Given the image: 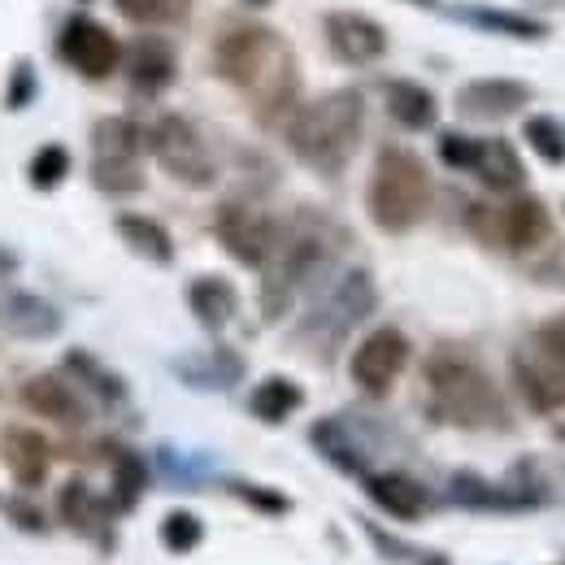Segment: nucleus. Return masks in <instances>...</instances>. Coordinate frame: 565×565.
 Listing matches in <instances>:
<instances>
[{"label": "nucleus", "mask_w": 565, "mask_h": 565, "mask_svg": "<svg viewBox=\"0 0 565 565\" xmlns=\"http://www.w3.org/2000/svg\"><path fill=\"white\" fill-rule=\"evenodd\" d=\"M470 231L483 239V244H495V248H513V253H526V248H540L548 235H553V217H548V205L540 196H513L504 205H470L466 213Z\"/></svg>", "instance_id": "obj_8"}, {"label": "nucleus", "mask_w": 565, "mask_h": 565, "mask_svg": "<svg viewBox=\"0 0 565 565\" xmlns=\"http://www.w3.org/2000/svg\"><path fill=\"white\" fill-rule=\"evenodd\" d=\"M188 305H192V313H196V322H201L205 331H222V327L235 318L239 296H235V287L226 279L201 275V279L188 282Z\"/></svg>", "instance_id": "obj_26"}, {"label": "nucleus", "mask_w": 565, "mask_h": 565, "mask_svg": "<svg viewBox=\"0 0 565 565\" xmlns=\"http://www.w3.org/2000/svg\"><path fill=\"white\" fill-rule=\"evenodd\" d=\"M92 183L109 196H131L143 188L140 161H92Z\"/></svg>", "instance_id": "obj_36"}, {"label": "nucleus", "mask_w": 565, "mask_h": 565, "mask_svg": "<svg viewBox=\"0 0 565 565\" xmlns=\"http://www.w3.org/2000/svg\"><path fill=\"white\" fill-rule=\"evenodd\" d=\"M383 105H387L392 122H401L405 131H430L435 118H439L435 92L414 83V78H387L383 83Z\"/></svg>", "instance_id": "obj_21"}, {"label": "nucleus", "mask_w": 565, "mask_h": 565, "mask_svg": "<svg viewBox=\"0 0 565 565\" xmlns=\"http://www.w3.org/2000/svg\"><path fill=\"white\" fill-rule=\"evenodd\" d=\"M18 396H22V405H26L31 414H40V418H49V423L71 426V430L87 423L83 396L74 392V383L62 379V374H31Z\"/></svg>", "instance_id": "obj_17"}, {"label": "nucleus", "mask_w": 565, "mask_h": 565, "mask_svg": "<svg viewBox=\"0 0 565 565\" xmlns=\"http://www.w3.org/2000/svg\"><path fill=\"white\" fill-rule=\"evenodd\" d=\"M213 74L231 87H239L257 114V122L275 127L296 114L300 96V74L296 53L275 26L262 22H235L217 31L213 40Z\"/></svg>", "instance_id": "obj_1"}, {"label": "nucleus", "mask_w": 565, "mask_h": 565, "mask_svg": "<svg viewBox=\"0 0 565 565\" xmlns=\"http://www.w3.org/2000/svg\"><path fill=\"white\" fill-rule=\"evenodd\" d=\"M365 210L374 217V226L387 235L414 231L430 210V174H426L423 157L401 143H383L374 157L370 188H365Z\"/></svg>", "instance_id": "obj_5"}, {"label": "nucleus", "mask_w": 565, "mask_h": 565, "mask_svg": "<svg viewBox=\"0 0 565 565\" xmlns=\"http://www.w3.org/2000/svg\"><path fill=\"white\" fill-rule=\"evenodd\" d=\"M409 4H418V9H435L439 0H409Z\"/></svg>", "instance_id": "obj_43"}, {"label": "nucleus", "mask_w": 565, "mask_h": 565, "mask_svg": "<svg viewBox=\"0 0 565 565\" xmlns=\"http://www.w3.org/2000/svg\"><path fill=\"white\" fill-rule=\"evenodd\" d=\"M66 374L74 383H83V392H92L100 405H122L127 401V383L118 370H109L100 356L83 353V349H71L66 353Z\"/></svg>", "instance_id": "obj_28"}, {"label": "nucleus", "mask_w": 565, "mask_h": 565, "mask_svg": "<svg viewBox=\"0 0 565 565\" xmlns=\"http://www.w3.org/2000/svg\"><path fill=\"white\" fill-rule=\"evenodd\" d=\"M448 500L461 509H526L531 500L518 492L513 483H492L475 470H457L448 483Z\"/></svg>", "instance_id": "obj_25"}, {"label": "nucleus", "mask_w": 565, "mask_h": 565, "mask_svg": "<svg viewBox=\"0 0 565 565\" xmlns=\"http://www.w3.org/2000/svg\"><path fill=\"white\" fill-rule=\"evenodd\" d=\"M114 231L127 239L131 253H140L143 262H152V266H170L174 262V239H170V231L161 222H152L143 213H118Z\"/></svg>", "instance_id": "obj_27"}, {"label": "nucleus", "mask_w": 565, "mask_h": 565, "mask_svg": "<svg viewBox=\"0 0 565 565\" xmlns=\"http://www.w3.org/2000/svg\"><path fill=\"white\" fill-rule=\"evenodd\" d=\"M57 57H62L74 74H83V78H92V83H105L109 74L122 66V44H118V35H114L105 22H96V18H87V13H74V18L62 22Z\"/></svg>", "instance_id": "obj_10"}, {"label": "nucleus", "mask_w": 565, "mask_h": 565, "mask_svg": "<svg viewBox=\"0 0 565 565\" xmlns=\"http://www.w3.org/2000/svg\"><path fill=\"white\" fill-rule=\"evenodd\" d=\"M205 540V526H201V518L196 513H188V509H174V513H166V522H161V544L170 548V553H192L196 544Z\"/></svg>", "instance_id": "obj_37"}, {"label": "nucleus", "mask_w": 565, "mask_h": 565, "mask_svg": "<svg viewBox=\"0 0 565 565\" xmlns=\"http://www.w3.org/2000/svg\"><path fill=\"white\" fill-rule=\"evenodd\" d=\"M305 405V392L291 383V379H282V374H270V379H262L257 387H253V396H248V409H253V418L266 426H282L296 409Z\"/></svg>", "instance_id": "obj_30"}, {"label": "nucleus", "mask_w": 565, "mask_h": 565, "mask_svg": "<svg viewBox=\"0 0 565 565\" xmlns=\"http://www.w3.org/2000/svg\"><path fill=\"white\" fill-rule=\"evenodd\" d=\"M143 136H148V152L174 183L196 188V192L217 183V161H213L210 143L201 140V131L183 114H161Z\"/></svg>", "instance_id": "obj_7"}, {"label": "nucleus", "mask_w": 565, "mask_h": 565, "mask_svg": "<svg viewBox=\"0 0 565 565\" xmlns=\"http://www.w3.org/2000/svg\"><path fill=\"white\" fill-rule=\"evenodd\" d=\"M231 492L239 495V500H248L253 509H262V513H287V509H291L287 495L266 492V488H257V483H231Z\"/></svg>", "instance_id": "obj_40"}, {"label": "nucleus", "mask_w": 565, "mask_h": 565, "mask_svg": "<svg viewBox=\"0 0 565 565\" xmlns=\"http://www.w3.org/2000/svg\"><path fill=\"white\" fill-rule=\"evenodd\" d=\"M114 9L136 26H174L188 18L192 0H114Z\"/></svg>", "instance_id": "obj_33"}, {"label": "nucleus", "mask_w": 565, "mask_h": 565, "mask_svg": "<svg viewBox=\"0 0 565 565\" xmlns=\"http://www.w3.org/2000/svg\"><path fill=\"white\" fill-rule=\"evenodd\" d=\"M244 4H253V9H266V4H275V0H244Z\"/></svg>", "instance_id": "obj_44"}, {"label": "nucleus", "mask_w": 565, "mask_h": 565, "mask_svg": "<svg viewBox=\"0 0 565 565\" xmlns=\"http://www.w3.org/2000/svg\"><path fill=\"white\" fill-rule=\"evenodd\" d=\"M475 148H479L475 136H461V131H444V136H439V157H444V166H452V170H470V166H475Z\"/></svg>", "instance_id": "obj_39"}, {"label": "nucleus", "mask_w": 565, "mask_h": 565, "mask_svg": "<svg viewBox=\"0 0 565 565\" xmlns=\"http://www.w3.org/2000/svg\"><path fill=\"white\" fill-rule=\"evenodd\" d=\"M26 174H31V188H35V192H53V188H62V179L71 174V152H66L62 143H44V148H35Z\"/></svg>", "instance_id": "obj_35"}, {"label": "nucleus", "mask_w": 565, "mask_h": 565, "mask_svg": "<svg viewBox=\"0 0 565 565\" xmlns=\"http://www.w3.org/2000/svg\"><path fill=\"white\" fill-rule=\"evenodd\" d=\"M66 327L62 309L35 291H0V331L13 340H53Z\"/></svg>", "instance_id": "obj_16"}, {"label": "nucleus", "mask_w": 565, "mask_h": 565, "mask_svg": "<svg viewBox=\"0 0 565 565\" xmlns=\"http://www.w3.org/2000/svg\"><path fill=\"white\" fill-rule=\"evenodd\" d=\"M0 461L13 475V483H22V488H40L53 470L49 439L31 426H4L0 430Z\"/></svg>", "instance_id": "obj_18"}, {"label": "nucleus", "mask_w": 565, "mask_h": 565, "mask_svg": "<svg viewBox=\"0 0 565 565\" xmlns=\"http://www.w3.org/2000/svg\"><path fill=\"white\" fill-rule=\"evenodd\" d=\"M13 270H18V253H9V248L0 244V279H4V275H13Z\"/></svg>", "instance_id": "obj_42"}, {"label": "nucleus", "mask_w": 565, "mask_h": 565, "mask_svg": "<svg viewBox=\"0 0 565 565\" xmlns=\"http://www.w3.org/2000/svg\"><path fill=\"white\" fill-rule=\"evenodd\" d=\"M322 35H327L331 57L344 66H374L387 53L383 22H374L370 13H356V9H331L322 18Z\"/></svg>", "instance_id": "obj_12"}, {"label": "nucleus", "mask_w": 565, "mask_h": 565, "mask_svg": "<svg viewBox=\"0 0 565 565\" xmlns=\"http://www.w3.org/2000/svg\"><path fill=\"white\" fill-rule=\"evenodd\" d=\"M148 136L131 118H100L92 127V161H140Z\"/></svg>", "instance_id": "obj_29"}, {"label": "nucleus", "mask_w": 565, "mask_h": 565, "mask_svg": "<svg viewBox=\"0 0 565 565\" xmlns=\"http://www.w3.org/2000/svg\"><path fill=\"white\" fill-rule=\"evenodd\" d=\"M470 174H479V183L488 188V192H518L522 188V179H526V166H522V157H518V148L509 140H500V136H488V140H479L475 148V166H470Z\"/></svg>", "instance_id": "obj_22"}, {"label": "nucleus", "mask_w": 565, "mask_h": 565, "mask_svg": "<svg viewBox=\"0 0 565 565\" xmlns=\"http://www.w3.org/2000/svg\"><path fill=\"white\" fill-rule=\"evenodd\" d=\"M309 439H313V448H318L335 470H344V475H370V452H365V444L356 439L353 426L344 423V418H322V423H313Z\"/></svg>", "instance_id": "obj_24"}, {"label": "nucleus", "mask_w": 565, "mask_h": 565, "mask_svg": "<svg viewBox=\"0 0 565 565\" xmlns=\"http://www.w3.org/2000/svg\"><path fill=\"white\" fill-rule=\"evenodd\" d=\"M452 18L466 26H479L488 35H504V40H548V22H540L531 13L495 9V4H457Z\"/></svg>", "instance_id": "obj_23"}, {"label": "nucleus", "mask_w": 565, "mask_h": 565, "mask_svg": "<svg viewBox=\"0 0 565 565\" xmlns=\"http://www.w3.org/2000/svg\"><path fill=\"white\" fill-rule=\"evenodd\" d=\"M122 71L140 96H161L179 78V57L166 35H136L131 49H122Z\"/></svg>", "instance_id": "obj_15"}, {"label": "nucleus", "mask_w": 565, "mask_h": 565, "mask_svg": "<svg viewBox=\"0 0 565 565\" xmlns=\"http://www.w3.org/2000/svg\"><path fill=\"white\" fill-rule=\"evenodd\" d=\"M531 96H535V87L522 83V78H470V83L457 87L452 105L470 122H504L518 109H526Z\"/></svg>", "instance_id": "obj_14"}, {"label": "nucleus", "mask_w": 565, "mask_h": 565, "mask_svg": "<svg viewBox=\"0 0 565 565\" xmlns=\"http://www.w3.org/2000/svg\"><path fill=\"white\" fill-rule=\"evenodd\" d=\"M35 92H40V78H35V66H31L26 57H18V62L9 66V83H4V109H9V114L26 109V105L35 100Z\"/></svg>", "instance_id": "obj_38"}, {"label": "nucleus", "mask_w": 565, "mask_h": 565, "mask_svg": "<svg viewBox=\"0 0 565 565\" xmlns=\"http://www.w3.org/2000/svg\"><path fill=\"white\" fill-rule=\"evenodd\" d=\"M374 305H379V287H374V275H370V270H349V275H340L335 287L300 318L296 344H305L318 361H331L335 349L374 313Z\"/></svg>", "instance_id": "obj_6"}, {"label": "nucleus", "mask_w": 565, "mask_h": 565, "mask_svg": "<svg viewBox=\"0 0 565 565\" xmlns=\"http://www.w3.org/2000/svg\"><path fill=\"white\" fill-rule=\"evenodd\" d=\"M361 131H365V96L356 87H335L309 105H296V114L282 127L291 157L318 170L322 179H335L353 161Z\"/></svg>", "instance_id": "obj_2"}, {"label": "nucleus", "mask_w": 565, "mask_h": 565, "mask_svg": "<svg viewBox=\"0 0 565 565\" xmlns=\"http://www.w3.org/2000/svg\"><path fill=\"white\" fill-rule=\"evenodd\" d=\"M562 565H565V562H562Z\"/></svg>", "instance_id": "obj_45"}, {"label": "nucleus", "mask_w": 565, "mask_h": 565, "mask_svg": "<svg viewBox=\"0 0 565 565\" xmlns=\"http://www.w3.org/2000/svg\"><path fill=\"white\" fill-rule=\"evenodd\" d=\"M365 492H370V500H374L383 513H392V518H401V522H418L426 509H430V492H426L423 483L409 479V475H396V470L365 475Z\"/></svg>", "instance_id": "obj_20"}, {"label": "nucleus", "mask_w": 565, "mask_h": 565, "mask_svg": "<svg viewBox=\"0 0 565 565\" xmlns=\"http://www.w3.org/2000/svg\"><path fill=\"white\" fill-rule=\"evenodd\" d=\"M57 509H62V518L71 522L74 531H83V535H96V531L105 526V518H109V504L92 492L83 479H71V483L62 488Z\"/></svg>", "instance_id": "obj_31"}, {"label": "nucleus", "mask_w": 565, "mask_h": 565, "mask_svg": "<svg viewBox=\"0 0 565 565\" xmlns=\"http://www.w3.org/2000/svg\"><path fill=\"white\" fill-rule=\"evenodd\" d=\"M426 405L439 423L461 426V430H504L509 409L504 396L492 383V374L461 349H435L423 365Z\"/></svg>", "instance_id": "obj_3"}, {"label": "nucleus", "mask_w": 565, "mask_h": 565, "mask_svg": "<svg viewBox=\"0 0 565 565\" xmlns=\"http://www.w3.org/2000/svg\"><path fill=\"white\" fill-rule=\"evenodd\" d=\"M335 248H344V244H340V231L327 217L296 213L291 222H282L279 244H275L270 262L262 266V291H257L262 318L279 322L282 313L291 309V300L300 296V287L313 282L322 270H331Z\"/></svg>", "instance_id": "obj_4"}, {"label": "nucleus", "mask_w": 565, "mask_h": 565, "mask_svg": "<svg viewBox=\"0 0 565 565\" xmlns=\"http://www.w3.org/2000/svg\"><path fill=\"white\" fill-rule=\"evenodd\" d=\"M279 231H282V222H275L270 213L248 205V201H226V205H217V213H213V235H217V244H222L239 266H248V270H262V266L270 262V253H275V244H279Z\"/></svg>", "instance_id": "obj_9"}, {"label": "nucleus", "mask_w": 565, "mask_h": 565, "mask_svg": "<svg viewBox=\"0 0 565 565\" xmlns=\"http://www.w3.org/2000/svg\"><path fill=\"white\" fill-rule=\"evenodd\" d=\"M509 374H513V387L526 401V409H535V414L565 409V365L553 361L540 344L518 349L509 356Z\"/></svg>", "instance_id": "obj_13"}, {"label": "nucleus", "mask_w": 565, "mask_h": 565, "mask_svg": "<svg viewBox=\"0 0 565 565\" xmlns=\"http://www.w3.org/2000/svg\"><path fill=\"white\" fill-rule=\"evenodd\" d=\"M535 344L553 356V361H562V365H565V313H562V318H548V322L540 327Z\"/></svg>", "instance_id": "obj_41"}, {"label": "nucleus", "mask_w": 565, "mask_h": 565, "mask_svg": "<svg viewBox=\"0 0 565 565\" xmlns=\"http://www.w3.org/2000/svg\"><path fill=\"white\" fill-rule=\"evenodd\" d=\"M148 488V466L131 448H118L114 457V509H136Z\"/></svg>", "instance_id": "obj_32"}, {"label": "nucleus", "mask_w": 565, "mask_h": 565, "mask_svg": "<svg viewBox=\"0 0 565 565\" xmlns=\"http://www.w3.org/2000/svg\"><path fill=\"white\" fill-rule=\"evenodd\" d=\"M522 140L531 143V152H535L540 161H548V166H562L565 161V127L553 118V114H535V118H526Z\"/></svg>", "instance_id": "obj_34"}, {"label": "nucleus", "mask_w": 565, "mask_h": 565, "mask_svg": "<svg viewBox=\"0 0 565 565\" xmlns=\"http://www.w3.org/2000/svg\"><path fill=\"white\" fill-rule=\"evenodd\" d=\"M409 365V340L401 327H374L353 349L349 374L365 396H387Z\"/></svg>", "instance_id": "obj_11"}, {"label": "nucleus", "mask_w": 565, "mask_h": 565, "mask_svg": "<svg viewBox=\"0 0 565 565\" xmlns=\"http://www.w3.org/2000/svg\"><path fill=\"white\" fill-rule=\"evenodd\" d=\"M170 370L183 379V387H196V392H231L239 379H244V356L226 344L217 349H205V353H192V356H174Z\"/></svg>", "instance_id": "obj_19"}]
</instances>
